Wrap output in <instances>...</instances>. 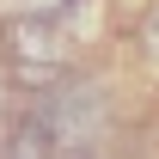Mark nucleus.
<instances>
[{
  "label": "nucleus",
  "instance_id": "f257e3e1",
  "mask_svg": "<svg viewBox=\"0 0 159 159\" xmlns=\"http://www.w3.org/2000/svg\"><path fill=\"white\" fill-rule=\"evenodd\" d=\"M31 116L43 122V135L55 147V159H92L104 141V122H110V98H104L98 80H55L37 104H31Z\"/></svg>",
  "mask_w": 159,
  "mask_h": 159
},
{
  "label": "nucleus",
  "instance_id": "f03ea898",
  "mask_svg": "<svg viewBox=\"0 0 159 159\" xmlns=\"http://www.w3.org/2000/svg\"><path fill=\"white\" fill-rule=\"evenodd\" d=\"M12 55H19V74L43 80V74H61V37L49 19H19L12 25Z\"/></svg>",
  "mask_w": 159,
  "mask_h": 159
},
{
  "label": "nucleus",
  "instance_id": "7ed1b4c3",
  "mask_svg": "<svg viewBox=\"0 0 159 159\" xmlns=\"http://www.w3.org/2000/svg\"><path fill=\"white\" fill-rule=\"evenodd\" d=\"M55 6H67V0H19L25 19H55Z\"/></svg>",
  "mask_w": 159,
  "mask_h": 159
}]
</instances>
